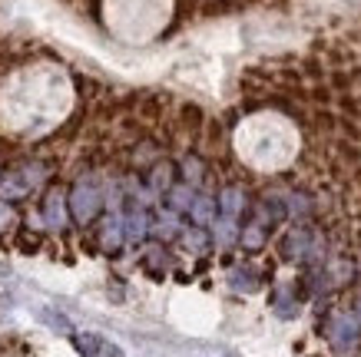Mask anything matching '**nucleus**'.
Instances as JSON below:
<instances>
[{"mask_svg": "<svg viewBox=\"0 0 361 357\" xmlns=\"http://www.w3.org/2000/svg\"><path fill=\"white\" fill-rule=\"evenodd\" d=\"M123 238H126V228H123V218H106L103 222V228H99V245H103V251H116L123 245Z\"/></svg>", "mask_w": 361, "mask_h": 357, "instance_id": "nucleus-8", "label": "nucleus"}, {"mask_svg": "<svg viewBox=\"0 0 361 357\" xmlns=\"http://www.w3.org/2000/svg\"><path fill=\"white\" fill-rule=\"evenodd\" d=\"M183 169H186V179H189V182H199V179H202V163H199L196 156H186Z\"/></svg>", "mask_w": 361, "mask_h": 357, "instance_id": "nucleus-17", "label": "nucleus"}, {"mask_svg": "<svg viewBox=\"0 0 361 357\" xmlns=\"http://www.w3.org/2000/svg\"><path fill=\"white\" fill-rule=\"evenodd\" d=\"M355 311H358V318H361V298H358V304H355Z\"/></svg>", "mask_w": 361, "mask_h": 357, "instance_id": "nucleus-21", "label": "nucleus"}, {"mask_svg": "<svg viewBox=\"0 0 361 357\" xmlns=\"http://www.w3.org/2000/svg\"><path fill=\"white\" fill-rule=\"evenodd\" d=\"M279 255L285 261H305L315 255V232L308 225H295L292 232H285L279 242Z\"/></svg>", "mask_w": 361, "mask_h": 357, "instance_id": "nucleus-4", "label": "nucleus"}, {"mask_svg": "<svg viewBox=\"0 0 361 357\" xmlns=\"http://www.w3.org/2000/svg\"><path fill=\"white\" fill-rule=\"evenodd\" d=\"M229 284L235 292H245V294L255 292V288H259V271L252 268V265H239V268H232Z\"/></svg>", "mask_w": 361, "mask_h": 357, "instance_id": "nucleus-9", "label": "nucleus"}, {"mask_svg": "<svg viewBox=\"0 0 361 357\" xmlns=\"http://www.w3.org/2000/svg\"><path fill=\"white\" fill-rule=\"evenodd\" d=\"M265 242H269V228H265L262 222H252V225L242 228V245L249 251H259Z\"/></svg>", "mask_w": 361, "mask_h": 357, "instance_id": "nucleus-10", "label": "nucleus"}, {"mask_svg": "<svg viewBox=\"0 0 361 357\" xmlns=\"http://www.w3.org/2000/svg\"><path fill=\"white\" fill-rule=\"evenodd\" d=\"M166 199H169V206H173L176 212H183V208H192V202H196V195H192V189H189V185H173Z\"/></svg>", "mask_w": 361, "mask_h": 357, "instance_id": "nucleus-13", "label": "nucleus"}, {"mask_svg": "<svg viewBox=\"0 0 361 357\" xmlns=\"http://www.w3.org/2000/svg\"><path fill=\"white\" fill-rule=\"evenodd\" d=\"M186 245H189V249H192V251H206L209 238L202 235V232H189V235H186Z\"/></svg>", "mask_w": 361, "mask_h": 357, "instance_id": "nucleus-18", "label": "nucleus"}, {"mask_svg": "<svg viewBox=\"0 0 361 357\" xmlns=\"http://www.w3.org/2000/svg\"><path fill=\"white\" fill-rule=\"evenodd\" d=\"M66 206H70V215H73V222H77V225H90V222L99 215V208H103L99 185L93 182L90 175H87V179H80V182H73Z\"/></svg>", "mask_w": 361, "mask_h": 357, "instance_id": "nucleus-1", "label": "nucleus"}, {"mask_svg": "<svg viewBox=\"0 0 361 357\" xmlns=\"http://www.w3.org/2000/svg\"><path fill=\"white\" fill-rule=\"evenodd\" d=\"M73 344H77L80 354H87V357H90V354H97L99 347H106L97 334H77V337H73Z\"/></svg>", "mask_w": 361, "mask_h": 357, "instance_id": "nucleus-14", "label": "nucleus"}, {"mask_svg": "<svg viewBox=\"0 0 361 357\" xmlns=\"http://www.w3.org/2000/svg\"><path fill=\"white\" fill-rule=\"evenodd\" d=\"M156 232H159V235H173V232H176V218H173V215L159 218V225H156Z\"/></svg>", "mask_w": 361, "mask_h": 357, "instance_id": "nucleus-19", "label": "nucleus"}, {"mask_svg": "<svg viewBox=\"0 0 361 357\" xmlns=\"http://www.w3.org/2000/svg\"><path fill=\"white\" fill-rule=\"evenodd\" d=\"M325 337L335 351H355L361 341V318L358 314H331L329 325H325Z\"/></svg>", "mask_w": 361, "mask_h": 357, "instance_id": "nucleus-2", "label": "nucleus"}, {"mask_svg": "<svg viewBox=\"0 0 361 357\" xmlns=\"http://www.w3.org/2000/svg\"><path fill=\"white\" fill-rule=\"evenodd\" d=\"M192 222L196 225H209L212 222V215H216V206H212V199H206V195H196V202H192Z\"/></svg>", "mask_w": 361, "mask_h": 357, "instance_id": "nucleus-12", "label": "nucleus"}, {"mask_svg": "<svg viewBox=\"0 0 361 357\" xmlns=\"http://www.w3.org/2000/svg\"><path fill=\"white\" fill-rule=\"evenodd\" d=\"M17 225V212H13L11 202H0V232H11Z\"/></svg>", "mask_w": 361, "mask_h": 357, "instance_id": "nucleus-16", "label": "nucleus"}, {"mask_svg": "<svg viewBox=\"0 0 361 357\" xmlns=\"http://www.w3.org/2000/svg\"><path fill=\"white\" fill-rule=\"evenodd\" d=\"M272 308L279 318H295L298 314V301H295V294L288 292V288H279V292L272 294Z\"/></svg>", "mask_w": 361, "mask_h": 357, "instance_id": "nucleus-11", "label": "nucleus"}, {"mask_svg": "<svg viewBox=\"0 0 361 357\" xmlns=\"http://www.w3.org/2000/svg\"><path fill=\"white\" fill-rule=\"evenodd\" d=\"M123 228H126V238H130V242H142V238L149 235V215H146L140 206H130V212L123 218Z\"/></svg>", "mask_w": 361, "mask_h": 357, "instance_id": "nucleus-6", "label": "nucleus"}, {"mask_svg": "<svg viewBox=\"0 0 361 357\" xmlns=\"http://www.w3.org/2000/svg\"><path fill=\"white\" fill-rule=\"evenodd\" d=\"M37 245H40V242H37V235H30V238L23 235V238H20V249H23V251H37Z\"/></svg>", "mask_w": 361, "mask_h": 357, "instance_id": "nucleus-20", "label": "nucleus"}, {"mask_svg": "<svg viewBox=\"0 0 361 357\" xmlns=\"http://www.w3.org/2000/svg\"><path fill=\"white\" fill-rule=\"evenodd\" d=\"M219 206H222V218H239V212L245 208V192H242L239 185H226L219 192Z\"/></svg>", "mask_w": 361, "mask_h": 357, "instance_id": "nucleus-7", "label": "nucleus"}, {"mask_svg": "<svg viewBox=\"0 0 361 357\" xmlns=\"http://www.w3.org/2000/svg\"><path fill=\"white\" fill-rule=\"evenodd\" d=\"M179 116H183V126H186V130H192V132H196V130H199V123H202V109H199V106H192V103H186Z\"/></svg>", "mask_w": 361, "mask_h": 357, "instance_id": "nucleus-15", "label": "nucleus"}, {"mask_svg": "<svg viewBox=\"0 0 361 357\" xmlns=\"http://www.w3.org/2000/svg\"><path fill=\"white\" fill-rule=\"evenodd\" d=\"M44 222L50 228H60L66 225V202H63V192L60 189H50L47 192V199H44Z\"/></svg>", "mask_w": 361, "mask_h": 357, "instance_id": "nucleus-5", "label": "nucleus"}, {"mask_svg": "<svg viewBox=\"0 0 361 357\" xmlns=\"http://www.w3.org/2000/svg\"><path fill=\"white\" fill-rule=\"evenodd\" d=\"M40 175L44 169L33 163V165H20V169H13V173L0 175V195L4 199H23V195H30L40 182Z\"/></svg>", "mask_w": 361, "mask_h": 357, "instance_id": "nucleus-3", "label": "nucleus"}]
</instances>
